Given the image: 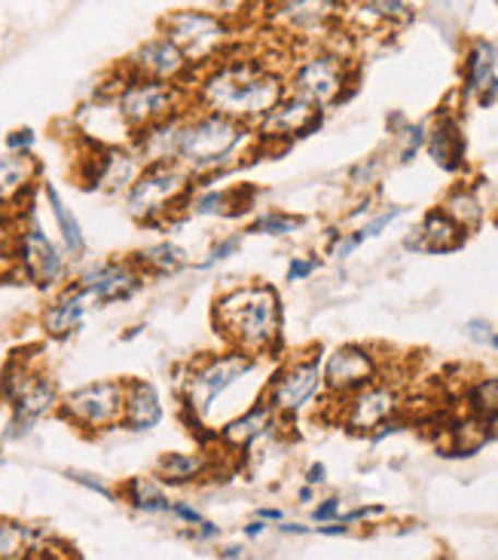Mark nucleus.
Segmentation results:
<instances>
[{
    "instance_id": "f257e3e1",
    "label": "nucleus",
    "mask_w": 498,
    "mask_h": 560,
    "mask_svg": "<svg viewBox=\"0 0 498 560\" xmlns=\"http://www.w3.org/2000/svg\"><path fill=\"white\" fill-rule=\"evenodd\" d=\"M285 95L287 83L282 71H275L266 59L236 56V52H229L224 59L209 65L205 71H199L190 86V98L199 110L245 122L251 129Z\"/></svg>"
},
{
    "instance_id": "f704fd0d",
    "label": "nucleus",
    "mask_w": 498,
    "mask_h": 560,
    "mask_svg": "<svg viewBox=\"0 0 498 560\" xmlns=\"http://www.w3.org/2000/svg\"><path fill=\"white\" fill-rule=\"evenodd\" d=\"M469 401H471V410H474L481 420H486V423L498 420V377L481 380V383L471 389Z\"/></svg>"
},
{
    "instance_id": "4be33fe9",
    "label": "nucleus",
    "mask_w": 498,
    "mask_h": 560,
    "mask_svg": "<svg viewBox=\"0 0 498 560\" xmlns=\"http://www.w3.org/2000/svg\"><path fill=\"white\" fill-rule=\"evenodd\" d=\"M90 298H86V291L71 282V285H64L56 294V301L49 303L44 310V316H40V325H44V331L49 337H56V340H64V337H71V334L83 325V316H86V310H90Z\"/></svg>"
},
{
    "instance_id": "5fc2aeb1",
    "label": "nucleus",
    "mask_w": 498,
    "mask_h": 560,
    "mask_svg": "<svg viewBox=\"0 0 498 560\" xmlns=\"http://www.w3.org/2000/svg\"><path fill=\"white\" fill-rule=\"evenodd\" d=\"M278 530L287 533V536H306L309 527H306V524H287V521H282V524H278Z\"/></svg>"
},
{
    "instance_id": "bb28decb",
    "label": "nucleus",
    "mask_w": 498,
    "mask_h": 560,
    "mask_svg": "<svg viewBox=\"0 0 498 560\" xmlns=\"http://www.w3.org/2000/svg\"><path fill=\"white\" fill-rule=\"evenodd\" d=\"M272 425V408L266 401H254L251 408L242 410L236 420L221 425L217 439L224 441L227 447H251L266 429Z\"/></svg>"
},
{
    "instance_id": "37998d69",
    "label": "nucleus",
    "mask_w": 498,
    "mask_h": 560,
    "mask_svg": "<svg viewBox=\"0 0 498 560\" xmlns=\"http://www.w3.org/2000/svg\"><path fill=\"white\" fill-rule=\"evenodd\" d=\"M318 270L316 258H294L287 264V282H300V279H309V276Z\"/></svg>"
},
{
    "instance_id": "603ef678",
    "label": "nucleus",
    "mask_w": 498,
    "mask_h": 560,
    "mask_svg": "<svg viewBox=\"0 0 498 560\" xmlns=\"http://www.w3.org/2000/svg\"><path fill=\"white\" fill-rule=\"evenodd\" d=\"M257 517H260V521H266V524H282V521H285V512H282V509H257Z\"/></svg>"
},
{
    "instance_id": "1a4fd4ad",
    "label": "nucleus",
    "mask_w": 498,
    "mask_h": 560,
    "mask_svg": "<svg viewBox=\"0 0 498 560\" xmlns=\"http://www.w3.org/2000/svg\"><path fill=\"white\" fill-rule=\"evenodd\" d=\"M122 398H126V380H95L61 395L59 413L61 420H68L80 432L102 435L122 423Z\"/></svg>"
},
{
    "instance_id": "5701e85b",
    "label": "nucleus",
    "mask_w": 498,
    "mask_h": 560,
    "mask_svg": "<svg viewBox=\"0 0 498 560\" xmlns=\"http://www.w3.org/2000/svg\"><path fill=\"white\" fill-rule=\"evenodd\" d=\"M212 469V456L199 451H168L156 459V481L168 487H187L202 481Z\"/></svg>"
},
{
    "instance_id": "2f4dec72",
    "label": "nucleus",
    "mask_w": 498,
    "mask_h": 560,
    "mask_svg": "<svg viewBox=\"0 0 498 560\" xmlns=\"http://www.w3.org/2000/svg\"><path fill=\"white\" fill-rule=\"evenodd\" d=\"M190 212L214 214V218H229L248 209V202L239 199V190H202L199 197H190Z\"/></svg>"
},
{
    "instance_id": "c03bdc74",
    "label": "nucleus",
    "mask_w": 498,
    "mask_h": 560,
    "mask_svg": "<svg viewBox=\"0 0 498 560\" xmlns=\"http://www.w3.org/2000/svg\"><path fill=\"white\" fill-rule=\"evenodd\" d=\"M34 141H37L34 129H15L7 136V148H10V153H31Z\"/></svg>"
},
{
    "instance_id": "72a5a7b5",
    "label": "nucleus",
    "mask_w": 498,
    "mask_h": 560,
    "mask_svg": "<svg viewBox=\"0 0 498 560\" xmlns=\"http://www.w3.org/2000/svg\"><path fill=\"white\" fill-rule=\"evenodd\" d=\"M401 214H404V209H401V206H394V209H386V212L377 214V218H374L370 224H364L358 233H352L348 240H343V243L336 245V248H333V255H336V258H348V255H352V252H355L358 245L367 243V240H374V236H379V233L389 228L394 218H401Z\"/></svg>"
},
{
    "instance_id": "de8ad7c7",
    "label": "nucleus",
    "mask_w": 498,
    "mask_h": 560,
    "mask_svg": "<svg viewBox=\"0 0 498 560\" xmlns=\"http://www.w3.org/2000/svg\"><path fill=\"white\" fill-rule=\"evenodd\" d=\"M187 536H190V539H197V542H214V539H221V527H217L214 521H209V517H205V524H202V527H197V530H190Z\"/></svg>"
},
{
    "instance_id": "473e14b6",
    "label": "nucleus",
    "mask_w": 498,
    "mask_h": 560,
    "mask_svg": "<svg viewBox=\"0 0 498 560\" xmlns=\"http://www.w3.org/2000/svg\"><path fill=\"white\" fill-rule=\"evenodd\" d=\"M443 214H450L462 230H471L481 224L484 206H481V199L474 197L471 190H453V194L447 197V202H443Z\"/></svg>"
},
{
    "instance_id": "a18cd8bd",
    "label": "nucleus",
    "mask_w": 498,
    "mask_h": 560,
    "mask_svg": "<svg viewBox=\"0 0 498 560\" xmlns=\"http://www.w3.org/2000/svg\"><path fill=\"white\" fill-rule=\"evenodd\" d=\"M379 175V160H367L361 166L352 168V184L355 187H370V184L377 182Z\"/></svg>"
},
{
    "instance_id": "f8f14e48",
    "label": "nucleus",
    "mask_w": 498,
    "mask_h": 560,
    "mask_svg": "<svg viewBox=\"0 0 498 560\" xmlns=\"http://www.w3.org/2000/svg\"><path fill=\"white\" fill-rule=\"evenodd\" d=\"M13 258L19 260V267L25 270L31 282L40 288L59 285L68 276L64 252L46 236L40 224H28V228H22L15 233Z\"/></svg>"
},
{
    "instance_id": "f03ea898",
    "label": "nucleus",
    "mask_w": 498,
    "mask_h": 560,
    "mask_svg": "<svg viewBox=\"0 0 498 560\" xmlns=\"http://www.w3.org/2000/svg\"><path fill=\"white\" fill-rule=\"evenodd\" d=\"M254 141L257 136L251 126L199 107H187L178 117L175 163L187 168L193 178H212L236 166Z\"/></svg>"
},
{
    "instance_id": "7ed1b4c3",
    "label": "nucleus",
    "mask_w": 498,
    "mask_h": 560,
    "mask_svg": "<svg viewBox=\"0 0 498 560\" xmlns=\"http://www.w3.org/2000/svg\"><path fill=\"white\" fill-rule=\"evenodd\" d=\"M212 322L229 347L254 359L282 347V301L266 282L224 291L212 306Z\"/></svg>"
},
{
    "instance_id": "20e7f679",
    "label": "nucleus",
    "mask_w": 498,
    "mask_h": 560,
    "mask_svg": "<svg viewBox=\"0 0 498 560\" xmlns=\"http://www.w3.org/2000/svg\"><path fill=\"white\" fill-rule=\"evenodd\" d=\"M163 37L181 49L197 74L236 46L233 22L217 10H175L163 19Z\"/></svg>"
},
{
    "instance_id": "aec40b11",
    "label": "nucleus",
    "mask_w": 498,
    "mask_h": 560,
    "mask_svg": "<svg viewBox=\"0 0 498 560\" xmlns=\"http://www.w3.org/2000/svg\"><path fill=\"white\" fill-rule=\"evenodd\" d=\"M394 410H398V395L389 386H367L361 393H355L348 398L346 408V423L355 432H377L379 425L386 420H392Z\"/></svg>"
},
{
    "instance_id": "6ab92c4d",
    "label": "nucleus",
    "mask_w": 498,
    "mask_h": 560,
    "mask_svg": "<svg viewBox=\"0 0 498 560\" xmlns=\"http://www.w3.org/2000/svg\"><path fill=\"white\" fill-rule=\"evenodd\" d=\"M469 240V230H462L443 209L425 214V221L410 233L404 245L410 252H428V255H450L455 248H462Z\"/></svg>"
},
{
    "instance_id": "412c9836",
    "label": "nucleus",
    "mask_w": 498,
    "mask_h": 560,
    "mask_svg": "<svg viewBox=\"0 0 498 560\" xmlns=\"http://www.w3.org/2000/svg\"><path fill=\"white\" fill-rule=\"evenodd\" d=\"M166 408L159 389L147 380H126V398H122V425L132 432H151L163 423Z\"/></svg>"
},
{
    "instance_id": "6e6d98bb",
    "label": "nucleus",
    "mask_w": 498,
    "mask_h": 560,
    "mask_svg": "<svg viewBox=\"0 0 498 560\" xmlns=\"http://www.w3.org/2000/svg\"><path fill=\"white\" fill-rule=\"evenodd\" d=\"M309 500H312V487H303L300 502H309Z\"/></svg>"
},
{
    "instance_id": "e433bc0d",
    "label": "nucleus",
    "mask_w": 498,
    "mask_h": 560,
    "mask_svg": "<svg viewBox=\"0 0 498 560\" xmlns=\"http://www.w3.org/2000/svg\"><path fill=\"white\" fill-rule=\"evenodd\" d=\"M358 15L364 19H379V22H407L413 10H410L407 3H389V0H377V3H361V7H355Z\"/></svg>"
},
{
    "instance_id": "f3484780",
    "label": "nucleus",
    "mask_w": 498,
    "mask_h": 560,
    "mask_svg": "<svg viewBox=\"0 0 498 560\" xmlns=\"http://www.w3.org/2000/svg\"><path fill=\"white\" fill-rule=\"evenodd\" d=\"M76 129H80L83 141H90L92 148H132V138H135V132L122 120L114 95H105V92L95 102L80 107Z\"/></svg>"
},
{
    "instance_id": "4468645a",
    "label": "nucleus",
    "mask_w": 498,
    "mask_h": 560,
    "mask_svg": "<svg viewBox=\"0 0 498 560\" xmlns=\"http://www.w3.org/2000/svg\"><path fill=\"white\" fill-rule=\"evenodd\" d=\"M147 276L138 270V264L132 258L126 260H105L95 264L90 270H83L76 285L86 291V298L92 303H122L129 298H135L138 291L144 288Z\"/></svg>"
},
{
    "instance_id": "a19ab883",
    "label": "nucleus",
    "mask_w": 498,
    "mask_h": 560,
    "mask_svg": "<svg viewBox=\"0 0 498 560\" xmlns=\"http://www.w3.org/2000/svg\"><path fill=\"white\" fill-rule=\"evenodd\" d=\"M171 517H178L181 524H187V533L197 530V527H202V524H205V515H202V512H197L190 502H181V500L171 502Z\"/></svg>"
},
{
    "instance_id": "39448f33",
    "label": "nucleus",
    "mask_w": 498,
    "mask_h": 560,
    "mask_svg": "<svg viewBox=\"0 0 498 560\" xmlns=\"http://www.w3.org/2000/svg\"><path fill=\"white\" fill-rule=\"evenodd\" d=\"M0 395L10 401L13 420L7 429V439H25L37 420H44L46 413L59 410L61 395L56 383L46 377L44 371H37L31 364L28 355H13L10 364L0 374Z\"/></svg>"
},
{
    "instance_id": "58836bf2",
    "label": "nucleus",
    "mask_w": 498,
    "mask_h": 560,
    "mask_svg": "<svg viewBox=\"0 0 498 560\" xmlns=\"http://www.w3.org/2000/svg\"><path fill=\"white\" fill-rule=\"evenodd\" d=\"M465 337H469L471 343H477V347L498 349V331L486 318H471L469 325H465Z\"/></svg>"
},
{
    "instance_id": "cd10ccee",
    "label": "nucleus",
    "mask_w": 498,
    "mask_h": 560,
    "mask_svg": "<svg viewBox=\"0 0 498 560\" xmlns=\"http://www.w3.org/2000/svg\"><path fill=\"white\" fill-rule=\"evenodd\" d=\"M120 493L122 500L141 515H171V502L175 500H168L166 487L156 478H129Z\"/></svg>"
},
{
    "instance_id": "dca6fc26",
    "label": "nucleus",
    "mask_w": 498,
    "mask_h": 560,
    "mask_svg": "<svg viewBox=\"0 0 498 560\" xmlns=\"http://www.w3.org/2000/svg\"><path fill=\"white\" fill-rule=\"evenodd\" d=\"M92 151L95 156L86 160L83 184L105 194H129V187L138 182L144 168L138 153L132 148H92Z\"/></svg>"
},
{
    "instance_id": "2eb2a0df",
    "label": "nucleus",
    "mask_w": 498,
    "mask_h": 560,
    "mask_svg": "<svg viewBox=\"0 0 498 560\" xmlns=\"http://www.w3.org/2000/svg\"><path fill=\"white\" fill-rule=\"evenodd\" d=\"M321 126V110L287 92L278 105L254 126L260 144H287L290 138H306Z\"/></svg>"
},
{
    "instance_id": "b1692460",
    "label": "nucleus",
    "mask_w": 498,
    "mask_h": 560,
    "mask_svg": "<svg viewBox=\"0 0 498 560\" xmlns=\"http://www.w3.org/2000/svg\"><path fill=\"white\" fill-rule=\"evenodd\" d=\"M465 95H481L484 105H489L498 95L496 49L486 40L471 46L469 59H465Z\"/></svg>"
},
{
    "instance_id": "ea45409f",
    "label": "nucleus",
    "mask_w": 498,
    "mask_h": 560,
    "mask_svg": "<svg viewBox=\"0 0 498 560\" xmlns=\"http://www.w3.org/2000/svg\"><path fill=\"white\" fill-rule=\"evenodd\" d=\"M64 478L68 481H74V485L86 487V490H92V493H98V497H107V500H114V490L105 485V481H98L95 475H90V471H64Z\"/></svg>"
},
{
    "instance_id": "a211bd4d",
    "label": "nucleus",
    "mask_w": 498,
    "mask_h": 560,
    "mask_svg": "<svg viewBox=\"0 0 498 560\" xmlns=\"http://www.w3.org/2000/svg\"><path fill=\"white\" fill-rule=\"evenodd\" d=\"M321 380L331 393L355 395L377 383V359L364 347H340L321 371Z\"/></svg>"
},
{
    "instance_id": "c756f323",
    "label": "nucleus",
    "mask_w": 498,
    "mask_h": 560,
    "mask_svg": "<svg viewBox=\"0 0 498 560\" xmlns=\"http://www.w3.org/2000/svg\"><path fill=\"white\" fill-rule=\"evenodd\" d=\"M44 194H46V202H49V212H52V218H56V228H59L64 252H68V255H74V258H80V255L86 252V236H83V228H80L76 214L68 209V202L61 199V194L56 190V184L46 182Z\"/></svg>"
},
{
    "instance_id": "9d476101",
    "label": "nucleus",
    "mask_w": 498,
    "mask_h": 560,
    "mask_svg": "<svg viewBox=\"0 0 498 560\" xmlns=\"http://www.w3.org/2000/svg\"><path fill=\"white\" fill-rule=\"evenodd\" d=\"M287 83H290V95H297L321 110L324 105H336L346 98L343 90L348 86V65L336 52H316V56L297 61Z\"/></svg>"
},
{
    "instance_id": "9b49d317",
    "label": "nucleus",
    "mask_w": 498,
    "mask_h": 560,
    "mask_svg": "<svg viewBox=\"0 0 498 560\" xmlns=\"http://www.w3.org/2000/svg\"><path fill=\"white\" fill-rule=\"evenodd\" d=\"M122 71L129 77H141V80L171 83V86H181V90H190L193 86L190 80H197L193 65L163 34H156V37H151V40H144V44L138 46L135 52L126 59Z\"/></svg>"
},
{
    "instance_id": "0eeeda50",
    "label": "nucleus",
    "mask_w": 498,
    "mask_h": 560,
    "mask_svg": "<svg viewBox=\"0 0 498 560\" xmlns=\"http://www.w3.org/2000/svg\"><path fill=\"white\" fill-rule=\"evenodd\" d=\"M260 359L248 355V352H239V349H227L221 355H209V359H199L187 377H183V420L190 417L193 429L202 425V420L209 417V410L214 408V401L221 395L233 389L236 383H242L251 371L257 368Z\"/></svg>"
},
{
    "instance_id": "6e6552de",
    "label": "nucleus",
    "mask_w": 498,
    "mask_h": 560,
    "mask_svg": "<svg viewBox=\"0 0 498 560\" xmlns=\"http://www.w3.org/2000/svg\"><path fill=\"white\" fill-rule=\"evenodd\" d=\"M105 95H114V102L120 107L122 120L132 132H141L153 122H163L175 114L187 110L190 102V90L171 86V83H156V80H141V77H129L122 71V83L114 86Z\"/></svg>"
},
{
    "instance_id": "a878e982",
    "label": "nucleus",
    "mask_w": 498,
    "mask_h": 560,
    "mask_svg": "<svg viewBox=\"0 0 498 560\" xmlns=\"http://www.w3.org/2000/svg\"><path fill=\"white\" fill-rule=\"evenodd\" d=\"M428 153L431 160L438 163L443 172H459L465 166V138H462V129L453 117H443V120L428 132Z\"/></svg>"
},
{
    "instance_id": "ddd939ff",
    "label": "nucleus",
    "mask_w": 498,
    "mask_h": 560,
    "mask_svg": "<svg viewBox=\"0 0 498 560\" xmlns=\"http://www.w3.org/2000/svg\"><path fill=\"white\" fill-rule=\"evenodd\" d=\"M321 368H318V359H300V362H290L285 368L275 371V377L270 383V393H266V405L272 408V413H285V417H294L300 413L312 398L321 389Z\"/></svg>"
},
{
    "instance_id": "4c0bfd02",
    "label": "nucleus",
    "mask_w": 498,
    "mask_h": 560,
    "mask_svg": "<svg viewBox=\"0 0 498 560\" xmlns=\"http://www.w3.org/2000/svg\"><path fill=\"white\" fill-rule=\"evenodd\" d=\"M239 245H242V240H239V236H227V240L214 243L212 248H209L205 260H199L197 264V270H212V267H217V264H224V260L233 258V255L239 252Z\"/></svg>"
},
{
    "instance_id": "c85d7f7f",
    "label": "nucleus",
    "mask_w": 498,
    "mask_h": 560,
    "mask_svg": "<svg viewBox=\"0 0 498 560\" xmlns=\"http://www.w3.org/2000/svg\"><path fill=\"white\" fill-rule=\"evenodd\" d=\"M138 270L144 276H175L181 273L183 267L190 264L187 258V248H181L178 243H156L147 245V248H141L135 258Z\"/></svg>"
},
{
    "instance_id": "79ce46f5",
    "label": "nucleus",
    "mask_w": 498,
    "mask_h": 560,
    "mask_svg": "<svg viewBox=\"0 0 498 560\" xmlns=\"http://www.w3.org/2000/svg\"><path fill=\"white\" fill-rule=\"evenodd\" d=\"M404 132H407V144H404V151H401V160L410 163V160L416 156V151L428 141V132H425V126H407Z\"/></svg>"
},
{
    "instance_id": "393cba45",
    "label": "nucleus",
    "mask_w": 498,
    "mask_h": 560,
    "mask_svg": "<svg viewBox=\"0 0 498 560\" xmlns=\"http://www.w3.org/2000/svg\"><path fill=\"white\" fill-rule=\"evenodd\" d=\"M37 178V160L31 153H7L0 156V206H15L31 194Z\"/></svg>"
},
{
    "instance_id": "49530a36",
    "label": "nucleus",
    "mask_w": 498,
    "mask_h": 560,
    "mask_svg": "<svg viewBox=\"0 0 498 560\" xmlns=\"http://www.w3.org/2000/svg\"><path fill=\"white\" fill-rule=\"evenodd\" d=\"M336 517H340V500H336V497L318 502L316 509H312V521H316V524H333Z\"/></svg>"
},
{
    "instance_id": "c9c22d12",
    "label": "nucleus",
    "mask_w": 498,
    "mask_h": 560,
    "mask_svg": "<svg viewBox=\"0 0 498 560\" xmlns=\"http://www.w3.org/2000/svg\"><path fill=\"white\" fill-rule=\"evenodd\" d=\"M303 228V218H294V214L285 212H270L260 214L251 221V233H260V236H287V233H297Z\"/></svg>"
},
{
    "instance_id": "4d7b16f0",
    "label": "nucleus",
    "mask_w": 498,
    "mask_h": 560,
    "mask_svg": "<svg viewBox=\"0 0 498 560\" xmlns=\"http://www.w3.org/2000/svg\"><path fill=\"white\" fill-rule=\"evenodd\" d=\"M489 435H493V439H498V420H493V423H489Z\"/></svg>"
},
{
    "instance_id": "423d86ee",
    "label": "nucleus",
    "mask_w": 498,
    "mask_h": 560,
    "mask_svg": "<svg viewBox=\"0 0 498 560\" xmlns=\"http://www.w3.org/2000/svg\"><path fill=\"white\" fill-rule=\"evenodd\" d=\"M193 175L178 163H153L141 168L138 182L126 194V212L138 224H163L178 209H187L183 202L193 197Z\"/></svg>"
},
{
    "instance_id": "09e8293b",
    "label": "nucleus",
    "mask_w": 498,
    "mask_h": 560,
    "mask_svg": "<svg viewBox=\"0 0 498 560\" xmlns=\"http://www.w3.org/2000/svg\"><path fill=\"white\" fill-rule=\"evenodd\" d=\"M245 542H229V546L217 548V558L221 560H245Z\"/></svg>"
},
{
    "instance_id": "864d4df0",
    "label": "nucleus",
    "mask_w": 498,
    "mask_h": 560,
    "mask_svg": "<svg viewBox=\"0 0 498 560\" xmlns=\"http://www.w3.org/2000/svg\"><path fill=\"white\" fill-rule=\"evenodd\" d=\"M318 533H321V536H343V533H348V527L346 524H340V521H333V524H321Z\"/></svg>"
},
{
    "instance_id": "8fccbe9b",
    "label": "nucleus",
    "mask_w": 498,
    "mask_h": 560,
    "mask_svg": "<svg viewBox=\"0 0 498 560\" xmlns=\"http://www.w3.org/2000/svg\"><path fill=\"white\" fill-rule=\"evenodd\" d=\"M324 478H328V469H324L321 463H312V466L306 469V487L324 485Z\"/></svg>"
},
{
    "instance_id": "3c124183",
    "label": "nucleus",
    "mask_w": 498,
    "mask_h": 560,
    "mask_svg": "<svg viewBox=\"0 0 498 560\" xmlns=\"http://www.w3.org/2000/svg\"><path fill=\"white\" fill-rule=\"evenodd\" d=\"M266 527H270L266 521H260V517H254L251 524H245L242 533H245V536H248V539H260V536L266 533Z\"/></svg>"
},
{
    "instance_id": "7c9ffc66",
    "label": "nucleus",
    "mask_w": 498,
    "mask_h": 560,
    "mask_svg": "<svg viewBox=\"0 0 498 560\" xmlns=\"http://www.w3.org/2000/svg\"><path fill=\"white\" fill-rule=\"evenodd\" d=\"M333 3H309V0H294V3H278L275 7V19L287 25V28L303 31V34H309V31L324 28V22L333 15Z\"/></svg>"
}]
</instances>
